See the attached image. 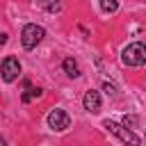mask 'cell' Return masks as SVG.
Returning <instances> with one entry per match:
<instances>
[{
  "label": "cell",
  "instance_id": "6da1fadb",
  "mask_svg": "<svg viewBox=\"0 0 146 146\" xmlns=\"http://www.w3.org/2000/svg\"><path fill=\"white\" fill-rule=\"evenodd\" d=\"M121 59H123L125 66H144L146 64V46L141 41L128 43L121 52Z\"/></svg>",
  "mask_w": 146,
  "mask_h": 146
},
{
  "label": "cell",
  "instance_id": "7a4b0ae2",
  "mask_svg": "<svg viewBox=\"0 0 146 146\" xmlns=\"http://www.w3.org/2000/svg\"><path fill=\"white\" fill-rule=\"evenodd\" d=\"M103 128L107 130V132H112V135H116L125 146H139V137L132 132V130H128L125 125H121V123H116V121H110V119H105L103 121Z\"/></svg>",
  "mask_w": 146,
  "mask_h": 146
},
{
  "label": "cell",
  "instance_id": "3957f363",
  "mask_svg": "<svg viewBox=\"0 0 146 146\" xmlns=\"http://www.w3.org/2000/svg\"><path fill=\"white\" fill-rule=\"evenodd\" d=\"M43 36H46V30H43L41 25L27 23V25L23 27V32H21V43H23L25 48H34V46H39V43L43 41Z\"/></svg>",
  "mask_w": 146,
  "mask_h": 146
},
{
  "label": "cell",
  "instance_id": "277c9868",
  "mask_svg": "<svg viewBox=\"0 0 146 146\" xmlns=\"http://www.w3.org/2000/svg\"><path fill=\"white\" fill-rule=\"evenodd\" d=\"M0 73H2V80L5 82H14V80H18V75H21V62L16 59V57H5L2 59V66H0Z\"/></svg>",
  "mask_w": 146,
  "mask_h": 146
},
{
  "label": "cell",
  "instance_id": "5b68a950",
  "mask_svg": "<svg viewBox=\"0 0 146 146\" xmlns=\"http://www.w3.org/2000/svg\"><path fill=\"white\" fill-rule=\"evenodd\" d=\"M48 125L52 128V130H57V132H62V130H66L68 125H71V116L64 112V110H59V107H55L50 114H48Z\"/></svg>",
  "mask_w": 146,
  "mask_h": 146
},
{
  "label": "cell",
  "instance_id": "8992f818",
  "mask_svg": "<svg viewBox=\"0 0 146 146\" xmlns=\"http://www.w3.org/2000/svg\"><path fill=\"white\" fill-rule=\"evenodd\" d=\"M82 105H84L87 112H98V110H100V94L94 91V89L84 91V96H82Z\"/></svg>",
  "mask_w": 146,
  "mask_h": 146
},
{
  "label": "cell",
  "instance_id": "52a82bcc",
  "mask_svg": "<svg viewBox=\"0 0 146 146\" xmlns=\"http://www.w3.org/2000/svg\"><path fill=\"white\" fill-rule=\"evenodd\" d=\"M62 68H64V73H66L68 78H80V66H78V62H75L73 57H66V59L62 62Z\"/></svg>",
  "mask_w": 146,
  "mask_h": 146
},
{
  "label": "cell",
  "instance_id": "ba28073f",
  "mask_svg": "<svg viewBox=\"0 0 146 146\" xmlns=\"http://www.w3.org/2000/svg\"><path fill=\"white\" fill-rule=\"evenodd\" d=\"M41 94H43V89H41V87H32L30 82H25V91H23L21 100H23V103H30L32 98H39Z\"/></svg>",
  "mask_w": 146,
  "mask_h": 146
},
{
  "label": "cell",
  "instance_id": "9c48e42d",
  "mask_svg": "<svg viewBox=\"0 0 146 146\" xmlns=\"http://www.w3.org/2000/svg\"><path fill=\"white\" fill-rule=\"evenodd\" d=\"M98 2H100V9L105 14H114L119 9V0H98Z\"/></svg>",
  "mask_w": 146,
  "mask_h": 146
},
{
  "label": "cell",
  "instance_id": "30bf717a",
  "mask_svg": "<svg viewBox=\"0 0 146 146\" xmlns=\"http://www.w3.org/2000/svg\"><path fill=\"white\" fill-rule=\"evenodd\" d=\"M39 5H41L43 9H48V11H59V9H62V5H59L57 0H55V2H52V0H39Z\"/></svg>",
  "mask_w": 146,
  "mask_h": 146
},
{
  "label": "cell",
  "instance_id": "8fae6325",
  "mask_svg": "<svg viewBox=\"0 0 146 146\" xmlns=\"http://www.w3.org/2000/svg\"><path fill=\"white\" fill-rule=\"evenodd\" d=\"M103 89H105V91H107L110 96H116V87H114V84H110V82H105V84H103Z\"/></svg>",
  "mask_w": 146,
  "mask_h": 146
},
{
  "label": "cell",
  "instance_id": "7c38bea8",
  "mask_svg": "<svg viewBox=\"0 0 146 146\" xmlns=\"http://www.w3.org/2000/svg\"><path fill=\"white\" fill-rule=\"evenodd\" d=\"M135 123H137L135 116H123V125H125V128H130V125H135Z\"/></svg>",
  "mask_w": 146,
  "mask_h": 146
},
{
  "label": "cell",
  "instance_id": "4fadbf2b",
  "mask_svg": "<svg viewBox=\"0 0 146 146\" xmlns=\"http://www.w3.org/2000/svg\"><path fill=\"white\" fill-rule=\"evenodd\" d=\"M7 36H9V34H5V32L0 34V46H5V43H7Z\"/></svg>",
  "mask_w": 146,
  "mask_h": 146
},
{
  "label": "cell",
  "instance_id": "5bb4252c",
  "mask_svg": "<svg viewBox=\"0 0 146 146\" xmlns=\"http://www.w3.org/2000/svg\"><path fill=\"white\" fill-rule=\"evenodd\" d=\"M0 146H7V141H5V139H2V137H0Z\"/></svg>",
  "mask_w": 146,
  "mask_h": 146
}]
</instances>
